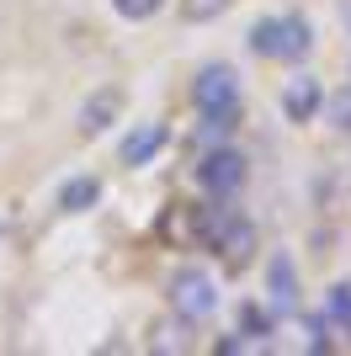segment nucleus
Masks as SVG:
<instances>
[{
  "label": "nucleus",
  "instance_id": "nucleus-13",
  "mask_svg": "<svg viewBox=\"0 0 351 356\" xmlns=\"http://www.w3.org/2000/svg\"><path fill=\"white\" fill-rule=\"evenodd\" d=\"M325 118H330V128H336V134L351 138V86L336 90V96H325Z\"/></svg>",
  "mask_w": 351,
  "mask_h": 356
},
{
  "label": "nucleus",
  "instance_id": "nucleus-1",
  "mask_svg": "<svg viewBox=\"0 0 351 356\" xmlns=\"http://www.w3.org/2000/svg\"><path fill=\"white\" fill-rule=\"evenodd\" d=\"M192 234L203 239L208 250L219 255L229 271H245L250 255H256V223L245 218V213L229 208V197H219L213 208H197V218H192Z\"/></svg>",
  "mask_w": 351,
  "mask_h": 356
},
{
  "label": "nucleus",
  "instance_id": "nucleus-7",
  "mask_svg": "<svg viewBox=\"0 0 351 356\" xmlns=\"http://www.w3.org/2000/svg\"><path fill=\"white\" fill-rule=\"evenodd\" d=\"M282 112H288V122H314L325 112V86L314 74H292L282 86Z\"/></svg>",
  "mask_w": 351,
  "mask_h": 356
},
{
  "label": "nucleus",
  "instance_id": "nucleus-15",
  "mask_svg": "<svg viewBox=\"0 0 351 356\" xmlns=\"http://www.w3.org/2000/svg\"><path fill=\"white\" fill-rule=\"evenodd\" d=\"M160 6H165V0H112V11L123 16V22H149Z\"/></svg>",
  "mask_w": 351,
  "mask_h": 356
},
{
  "label": "nucleus",
  "instance_id": "nucleus-17",
  "mask_svg": "<svg viewBox=\"0 0 351 356\" xmlns=\"http://www.w3.org/2000/svg\"><path fill=\"white\" fill-rule=\"evenodd\" d=\"M346 27H351V6H346Z\"/></svg>",
  "mask_w": 351,
  "mask_h": 356
},
{
  "label": "nucleus",
  "instance_id": "nucleus-3",
  "mask_svg": "<svg viewBox=\"0 0 351 356\" xmlns=\"http://www.w3.org/2000/svg\"><path fill=\"white\" fill-rule=\"evenodd\" d=\"M213 309H219V287H213V277L197 266H181L171 277V314L176 319H187V325H203V319H213Z\"/></svg>",
  "mask_w": 351,
  "mask_h": 356
},
{
  "label": "nucleus",
  "instance_id": "nucleus-6",
  "mask_svg": "<svg viewBox=\"0 0 351 356\" xmlns=\"http://www.w3.org/2000/svg\"><path fill=\"white\" fill-rule=\"evenodd\" d=\"M117 112H123V90H117V86L91 90L86 102H80V112H75V134H80V138H96V134H107V128L117 122Z\"/></svg>",
  "mask_w": 351,
  "mask_h": 356
},
{
  "label": "nucleus",
  "instance_id": "nucleus-14",
  "mask_svg": "<svg viewBox=\"0 0 351 356\" xmlns=\"http://www.w3.org/2000/svg\"><path fill=\"white\" fill-rule=\"evenodd\" d=\"M224 11H229V0H181V22H192V27H203Z\"/></svg>",
  "mask_w": 351,
  "mask_h": 356
},
{
  "label": "nucleus",
  "instance_id": "nucleus-11",
  "mask_svg": "<svg viewBox=\"0 0 351 356\" xmlns=\"http://www.w3.org/2000/svg\"><path fill=\"white\" fill-rule=\"evenodd\" d=\"M351 192V165H336V170H325L320 176V186H314V197H320L325 208H336L341 197Z\"/></svg>",
  "mask_w": 351,
  "mask_h": 356
},
{
  "label": "nucleus",
  "instance_id": "nucleus-2",
  "mask_svg": "<svg viewBox=\"0 0 351 356\" xmlns=\"http://www.w3.org/2000/svg\"><path fill=\"white\" fill-rule=\"evenodd\" d=\"M314 48V27H309V16L298 11H282V16H261L256 27H250V54H261L272 64H298Z\"/></svg>",
  "mask_w": 351,
  "mask_h": 356
},
{
  "label": "nucleus",
  "instance_id": "nucleus-8",
  "mask_svg": "<svg viewBox=\"0 0 351 356\" xmlns=\"http://www.w3.org/2000/svg\"><path fill=\"white\" fill-rule=\"evenodd\" d=\"M165 138H171V128H165V122H144V128H133V134L123 138V149H117V154H123V165H133V170H139V165H149V160L165 149Z\"/></svg>",
  "mask_w": 351,
  "mask_h": 356
},
{
  "label": "nucleus",
  "instance_id": "nucleus-4",
  "mask_svg": "<svg viewBox=\"0 0 351 356\" xmlns=\"http://www.w3.org/2000/svg\"><path fill=\"white\" fill-rule=\"evenodd\" d=\"M245 181H250V160L229 144H213L203 160H197V186L213 192V197H234Z\"/></svg>",
  "mask_w": 351,
  "mask_h": 356
},
{
  "label": "nucleus",
  "instance_id": "nucleus-16",
  "mask_svg": "<svg viewBox=\"0 0 351 356\" xmlns=\"http://www.w3.org/2000/svg\"><path fill=\"white\" fill-rule=\"evenodd\" d=\"M325 309H330V319H341V325L351 330V287L336 282V287H330V298H325Z\"/></svg>",
  "mask_w": 351,
  "mask_h": 356
},
{
  "label": "nucleus",
  "instance_id": "nucleus-9",
  "mask_svg": "<svg viewBox=\"0 0 351 356\" xmlns=\"http://www.w3.org/2000/svg\"><path fill=\"white\" fill-rule=\"evenodd\" d=\"M96 202H102V181L96 176H70L58 186V208L64 213H86V208H96Z\"/></svg>",
  "mask_w": 351,
  "mask_h": 356
},
{
  "label": "nucleus",
  "instance_id": "nucleus-10",
  "mask_svg": "<svg viewBox=\"0 0 351 356\" xmlns=\"http://www.w3.org/2000/svg\"><path fill=\"white\" fill-rule=\"evenodd\" d=\"M292 298H298V282H292V255H272V303L277 309H292Z\"/></svg>",
  "mask_w": 351,
  "mask_h": 356
},
{
  "label": "nucleus",
  "instance_id": "nucleus-12",
  "mask_svg": "<svg viewBox=\"0 0 351 356\" xmlns=\"http://www.w3.org/2000/svg\"><path fill=\"white\" fill-rule=\"evenodd\" d=\"M149 351H187V319H165V325H155Z\"/></svg>",
  "mask_w": 351,
  "mask_h": 356
},
{
  "label": "nucleus",
  "instance_id": "nucleus-5",
  "mask_svg": "<svg viewBox=\"0 0 351 356\" xmlns=\"http://www.w3.org/2000/svg\"><path fill=\"white\" fill-rule=\"evenodd\" d=\"M192 106L197 112H240V74L229 64H208L192 80Z\"/></svg>",
  "mask_w": 351,
  "mask_h": 356
}]
</instances>
